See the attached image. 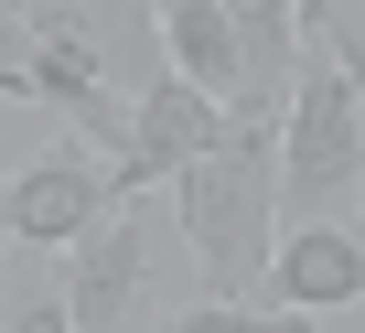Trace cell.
I'll return each mask as SVG.
<instances>
[{"instance_id":"obj_2","label":"cell","mask_w":365,"mask_h":333,"mask_svg":"<svg viewBox=\"0 0 365 333\" xmlns=\"http://www.w3.org/2000/svg\"><path fill=\"white\" fill-rule=\"evenodd\" d=\"M333 194H365V97L354 76L301 33V65H290V118H279V215H322Z\"/></svg>"},{"instance_id":"obj_9","label":"cell","mask_w":365,"mask_h":333,"mask_svg":"<svg viewBox=\"0 0 365 333\" xmlns=\"http://www.w3.org/2000/svg\"><path fill=\"white\" fill-rule=\"evenodd\" d=\"M150 333H312V312H279V301H182Z\"/></svg>"},{"instance_id":"obj_3","label":"cell","mask_w":365,"mask_h":333,"mask_svg":"<svg viewBox=\"0 0 365 333\" xmlns=\"http://www.w3.org/2000/svg\"><path fill=\"white\" fill-rule=\"evenodd\" d=\"M108 205H129V194H118L97 140H54V150H33V161L0 173V237L11 247H76Z\"/></svg>"},{"instance_id":"obj_1","label":"cell","mask_w":365,"mask_h":333,"mask_svg":"<svg viewBox=\"0 0 365 333\" xmlns=\"http://www.w3.org/2000/svg\"><path fill=\"white\" fill-rule=\"evenodd\" d=\"M279 118L290 108H237V129L172 173L182 247L205 269V301H258L279 258Z\"/></svg>"},{"instance_id":"obj_4","label":"cell","mask_w":365,"mask_h":333,"mask_svg":"<svg viewBox=\"0 0 365 333\" xmlns=\"http://www.w3.org/2000/svg\"><path fill=\"white\" fill-rule=\"evenodd\" d=\"M140 301H150V215L108 205L65 258V322L76 333H140Z\"/></svg>"},{"instance_id":"obj_7","label":"cell","mask_w":365,"mask_h":333,"mask_svg":"<svg viewBox=\"0 0 365 333\" xmlns=\"http://www.w3.org/2000/svg\"><path fill=\"white\" fill-rule=\"evenodd\" d=\"M161 54H172V76L215 86L226 108H258V86H247V33H237L226 0H161Z\"/></svg>"},{"instance_id":"obj_8","label":"cell","mask_w":365,"mask_h":333,"mask_svg":"<svg viewBox=\"0 0 365 333\" xmlns=\"http://www.w3.org/2000/svg\"><path fill=\"white\" fill-rule=\"evenodd\" d=\"M247 33V86L258 108H290V65H301V0H226Z\"/></svg>"},{"instance_id":"obj_10","label":"cell","mask_w":365,"mask_h":333,"mask_svg":"<svg viewBox=\"0 0 365 333\" xmlns=\"http://www.w3.org/2000/svg\"><path fill=\"white\" fill-rule=\"evenodd\" d=\"M0 333H76L65 322V290L33 280V269H11V280H0Z\"/></svg>"},{"instance_id":"obj_6","label":"cell","mask_w":365,"mask_h":333,"mask_svg":"<svg viewBox=\"0 0 365 333\" xmlns=\"http://www.w3.org/2000/svg\"><path fill=\"white\" fill-rule=\"evenodd\" d=\"M258 301H279V312H344V301H365V237H344V226L301 215V226L279 237V258H269V290H258Z\"/></svg>"},{"instance_id":"obj_5","label":"cell","mask_w":365,"mask_h":333,"mask_svg":"<svg viewBox=\"0 0 365 333\" xmlns=\"http://www.w3.org/2000/svg\"><path fill=\"white\" fill-rule=\"evenodd\" d=\"M226 129H237V108H226L215 86H194V76H150V86H140V118H129V150L108 161V173H118V194L172 183L182 161H205Z\"/></svg>"}]
</instances>
